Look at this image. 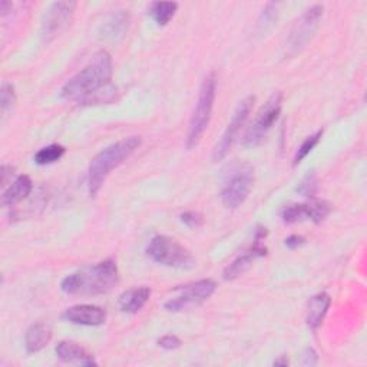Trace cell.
<instances>
[{"label":"cell","instance_id":"6da1fadb","mask_svg":"<svg viewBox=\"0 0 367 367\" xmlns=\"http://www.w3.org/2000/svg\"><path fill=\"white\" fill-rule=\"evenodd\" d=\"M112 78V57L106 50H99L91 62L62 88V96L81 103L96 102L102 89H108Z\"/></svg>","mask_w":367,"mask_h":367},{"label":"cell","instance_id":"7a4b0ae2","mask_svg":"<svg viewBox=\"0 0 367 367\" xmlns=\"http://www.w3.org/2000/svg\"><path fill=\"white\" fill-rule=\"evenodd\" d=\"M119 281V273L113 260H105L95 266H86L60 283V290L71 295H99L109 293Z\"/></svg>","mask_w":367,"mask_h":367},{"label":"cell","instance_id":"3957f363","mask_svg":"<svg viewBox=\"0 0 367 367\" xmlns=\"http://www.w3.org/2000/svg\"><path fill=\"white\" fill-rule=\"evenodd\" d=\"M141 145L140 137H130L120 140L105 149H102L89 164L88 169V190L91 197H95L103 186L108 175L127 161Z\"/></svg>","mask_w":367,"mask_h":367},{"label":"cell","instance_id":"277c9868","mask_svg":"<svg viewBox=\"0 0 367 367\" xmlns=\"http://www.w3.org/2000/svg\"><path fill=\"white\" fill-rule=\"evenodd\" d=\"M215 95H217V77H215V72H210L201 84L198 102L196 105V109L190 122L188 137H187L188 149H193L200 144L204 132L210 125Z\"/></svg>","mask_w":367,"mask_h":367},{"label":"cell","instance_id":"5b68a950","mask_svg":"<svg viewBox=\"0 0 367 367\" xmlns=\"http://www.w3.org/2000/svg\"><path fill=\"white\" fill-rule=\"evenodd\" d=\"M147 254L155 263L165 267L187 270L196 266V259L193 254L186 247L181 246L176 239L166 235L154 237L148 244Z\"/></svg>","mask_w":367,"mask_h":367},{"label":"cell","instance_id":"8992f818","mask_svg":"<svg viewBox=\"0 0 367 367\" xmlns=\"http://www.w3.org/2000/svg\"><path fill=\"white\" fill-rule=\"evenodd\" d=\"M283 108V94L274 92L257 113L252 127L242 138V145L247 148L257 147L267 137L273 125L277 122Z\"/></svg>","mask_w":367,"mask_h":367},{"label":"cell","instance_id":"52a82bcc","mask_svg":"<svg viewBox=\"0 0 367 367\" xmlns=\"http://www.w3.org/2000/svg\"><path fill=\"white\" fill-rule=\"evenodd\" d=\"M254 184V169L249 164L238 165L230 175V179L221 193V201L227 208H238L252 193Z\"/></svg>","mask_w":367,"mask_h":367},{"label":"cell","instance_id":"ba28073f","mask_svg":"<svg viewBox=\"0 0 367 367\" xmlns=\"http://www.w3.org/2000/svg\"><path fill=\"white\" fill-rule=\"evenodd\" d=\"M323 12H324V8L322 5H315L301 15V18L293 26L290 36L287 39V43H286L287 56L297 55L313 39L319 28V22L323 18Z\"/></svg>","mask_w":367,"mask_h":367},{"label":"cell","instance_id":"9c48e42d","mask_svg":"<svg viewBox=\"0 0 367 367\" xmlns=\"http://www.w3.org/2000/svg\"><path fill=\"white\" fill-rule=\"evenodd\" d=\"M217 288V284L213 280H200L196 283H190L186 286L178 287L175 291L178 293L174 298H169L164 307L168 312H182L187 310L193 305H198L208 300Z\"/></svg>","mask_w":367,"mask_h":367},{"label":"cell","instance_id":"30bf717a","mask_svg":"<svg viewBox=\"0 0 367 367\" xmlns=\"http://www.w3.org/2000/svg\"><path fill=\"white\" fill-rule=\"evenodd\" d=\"M254 102H256L254 96H247L237 105V108L234 111V115L230 120V124L227 125L225 132L222 134L221 140L218 141V144L214 148V152H213L214 162H218L228 155V152L231 151L241 128L244 127V124H246V120L249 119V115L252 113Z\"/></svg>","mask_w":367,"mask_h":367},{"label":"cell","instance_id":"8fae6325","mask_svg":"<svg viewBox=\"0 0 367 367\" xmlns=\"http://www.w3.org/2000/svg\"><path fill=\"white\" fill-rule=\"evenodd\" d=\"M77 9V2H55L45 12L42 19V39L49 43L62 35L72 22L74 13Z\"/></svg>","mask_w":367,"mask_h":367},{"label":"cell","instance_id":"7c38bea8","mask_svg":"<svg viewBox=\"0 0 367 367\" xmlns=\"http://www.w3.org/2000/svg\"><path fill=\"white\" fill-rule=\"evenodd\" d=\"M62 317L74 324L81 326H101L106 322V312L99 305L78 304L65 310Z\"/></svg>","mask_w":367,"mask_h":367},{"label":"cell","instance_id":"4fadbf2b","mask_svg":"<svg viewBox=\"0 0 367 367\" xmlns=\"http://www.w3.org/2000/svg\"><path fill=\"white\" fill-rule=\"evenodd\" d=\"M264 239L260 238H254V244L252 246V249L246 253L239 256L238 259H235L225 270H224V278L225 280H234L239 276H242L246 271L250 270V267L253 266V261L259 257H263L267 254V249L263 246Z\"/></svg>","mask_w":367,"mask_h":367},{"label":"cell","instance_id":"5bb4252c","mask_svg":"<svg viewBox=\"0 0 367 367\" xmlns=\"http://www.w3.org/2000/svg\"><path fill=\"white\" fill-rule=\"evenodd\" d=\"M57 357L65 363H75L81 366H96L94 356L88 353L75 341H60L56 346Z\"/></svg>","mask_w":367,"mask_h":367},{"label":"cell","instance_id":"9a60e30c","mask_svg":"<svg viewBox=\"0 0 367 367\" xmlns=\"http://www.w3.org/2000/svg\"><path fill=\"white\" fill-rule=\"evenodd\" d=\"M330 304H332V298L327 293H319L309 300L305 322H307V326L312 330H317L322 326V323L329 312Z\"/></svg>","mask_w":367,"mask_h":367},{"label":"cell","instance_id":"2e32d148","mask_svg":"<svg viewBox=\"0 0 367 367\" xmlns=\"http://www.w3.org/2000/svg\"><path fill=\"white\" fill-rule=\"evenodd\" d=\"M32 190H33L32 179L28 175H21L5 190L2 196V204L5 207H15L16 204L28 198Z\"/></svg>","mask_w":367,"mask_h":367},{"label":"cell","instance_id":"e0dca14e","mask_svg":"<svg viewBox=\"0 0 367 367\" xmlns=\"http://www.w3.org/2000/svg\"><path fill=\"white\" fill-rule=\"evenodd\" d=\"M151 290L148 287H135L122 293L119 297V307L125 313H138L149 300Z\"/></svg>","mask_w":367,"mask_h":367},{"label":"cell","instance_id":"ac0fdd59","mask_svg":"<svg viewBox=\"0 0 367 367\" xmlns=\"http://www.w3.org/2000/svg\"><path fill=\"white\" fill-rule=\"evenodd\" d=\"M52 339V330L45 323L32 324L25 336V347L28 353H38L45 349Z\"/></svg>","mask_w":367,"mask_h":367},{"label":"cell","instance_id":"d6986e66","mask_svg":"<svg viewBox=\"0 0 367 367\" xmlns=\"http://www.w3.org/2000/svg\"><path fill=\"white\" fill-rule=\"evenodd\" d=\"M128 25H130V15L125 11H119L113 13L103 25V29H102L103 39L115 40L118 38H122L128 30Z\"/></svg>","mask_w":367,"mask_h":367},{"label":"cell","instance_id":"ffe728a7","mask_svg":"<svg viewBox=\"0 0 367 367\" xmlns=\"http://www.w3.org/2000/svg\"><path fill=\"white\" fill-rule=\"evenodd\" d=\"M176 9L178 5L175 2H157L151 8V15L158 25L165 26L174 18Z\"/></svg>","mask_w":367,"mask_h":367},{"label":"cell","instance_id":"44dd1931","mask_svg":"<svg viewBox=\"0 0 367 367\" xmlns=\"http://www.w3.org/2000/svg\"><path fill=\"white\" fill-rule=\"evenodd\" d=\"M65 152H67L65 147L53 144V145L45 147L40 151H38L35 155V162L39 165H49V164L59 161L65 155Z\"/></svg>","mask_w":367,"mask_h":367},{"label":"cell","instance_id":"7402d4cb","mask_svg":"<svg viewBox=\"0 0 367 367\" xmlns=\"http://www.w3.org/2000/svg\"><path fill=\"white\" fill-rule=\"evenodd\" d=\"M305 208H307V218H310L316 224L323 222L332 210L329 203L320 200H312L310 203L305 204Z\"/></svg>","mask_w":367,"mask_h":367},{"label":"cell","instance_id":"603a6c76","mask_svg":"<svg viewBox=\"0 0 367 367\" xmlns=\"http://www.w3.org/2000/svg\"><path fill=\"white\" fill-rule=\"evenodd\" d=\"M281 218L286 224H294L303 218H307V208H305V204L287 205L281 211Z\"/></svg>","mask_w":367,"mask_h":367},{"label":"cell","instance_id":"cb8c5ba5","mask_svg":"<svg viewBox=\"0 0 367 367\" xmlns=\"http://www.w3.org/2000/svg\"><path fill=\"white\" fill-rule=\"evenodd\" d=\"M297 191L303 197H307V198H313L315 197V194L317 191V175H316V171H310V172L305 174V176L298 184Z\"/></svg>","mask_w":367,"mask_h":367},{"label":"cell","instance_id":"d4e9b609","mask_svg":"<svg viewBox=\"0 0 367 367\" xmlns=\"http://www.w3.org/2000/svg\"><path fill=\"white\" fill-rule=\"evenodd\" d=\"M322 135H323V131H317L316 134H313V135H310V137H307V138L304 140V142L300 145V148H298V151H297V154L294 157V164L295 165L300 164L305 157H307L315 149V147L319 144Z\"/></svg>","mask_w":367,"mask_h":367},{"label":"cell","instance_id":"484cf974","mask_svg":"<svg viewBox=\"0 0 367 367\" xmlns=\"http://www.w3.org/2000/svg\"><path fill=\"white\" fill-rule=\"evenodd\" d=\"M16 102V94L12 84L5 82L2 85V92H0V108H2V113L5 115L8 111L13 108Z\"/></svg>","mask_w":367,"mask_h":367},{"label":"cell","instance_id":"4316f807","mask_svg":"<svg viewBox=\"0 0 367 367\" xmlns=\"http://www.w3.org/2000/svg\"><path fill=\"white\" fill-rule=\"evenodd\" d=\"M181 221L190 228H200L204 224V217L200 213L188 211V213H184L181 215Z\"/></svg>","mask_w":367,"mask_h":367},{"label":"cell","instance_id":"83f0119b","mask_svg":"<svg viewBox=\"0 0 367 367\" xmlns=\"http://www.w3.org/2000/svg\"><path fill=\"white\" fill-rule=\"evenodd\" d=\"M277 4H269L267 5V8L263 11V15H261V19H260V28L261 26H269V25H271V22L274 21V18H276V12H277Z\"/></svg>","mask_w":367,"mask_h":367},{"label":"cell","instance_id":"f1b7e54d","mask_svg":"<svg viewBox=\"0 0 367 367\" xmlns=\"http://www.w3.org/2000/svg\"><path fill=\"white\" fill-rule=\"evenodd\" d=\"M158 344H159V347H162L165 350H175L181 346V340L176 336L166 334L158 340Z\"/></svg>","mask_w":367,"mask_h":367},{"label":"cell","instance_id":"f546056e","mask_svg":"<svg viewBox=\"0 0 367 367\" xmlns=\"http://www.w3.org/2000/svg\"><path fill=\"white\" fill-rule=\"evenodd\" d=\"M317 360H319L317 353L313 349H307L303 354V361L301 363L304 366H315L317 363Z\"/></svg>","mask_w":367,"mask_h":367},{"label":"cell","instance_id":"4dcf8cb0","mask_svg":"<svg viewBox=\"0 0 367 367\" xmlns=\"http://www.w3.org/2000/svg\"><path fill=\"white\" fill-rule=\"evenodd\" d=\"M305 242V238L301 237V235H290L287 239H286V246L290 249V250H294L300 246H303V244Z\"/></svg>","mask_w":367,"mask_h":367},{"label":"cell","instance_id":"1f68e13d","mask_svg":"<svg viewBox=\"0 0 367 367\" xmlns=\"http://www.w3.org/2000/svg\"><path fill=\"white\" fill-rule=\"evenodd\" d=\"M2 175H4L2 184H4V187H5L6 184H8V178L13 175V168L9 166V165H4V166H2Z\"/></svg>","mask_w":367,"mask_h":367},{"label":"cell","instance_id":"d6a6232c","mask_svg":"<svg viewBox=\"0 0 367 367\" xmlns=\"http://www.w3.org/2000/svg\"><path fill=\"white\" fill-rule=\"evenodd\" d=\"M9 9H12V4L11 2H6V0H4V2H0V12H2V15L5 16Z\"/></svg>","mask_w":367,"mask_h":367},{"label":"cell","instance_id":"836d02e7","mask_svg":"<svg viewBox=\"0 0 367 367\" xmlns=\"http://www.w3.org/2000/svg\"><path fill=\"white\" fill-rule=\"evenodd\" d=\"M274 364H276V366H287V364H288V360H287L286 357H283L281 360H276Z\"/></svg>","mask_w":367,"mask_h":367}]
</instances>
